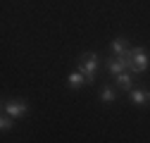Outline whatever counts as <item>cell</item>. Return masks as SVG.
Segmentation results:
<instances>
[{
    "mask_svg": "<svg viewBox=\"0 0 150 143\" xmlns=\"http://www.w3.org/2000/svg\"><path fill=\"white\" fill-rule=\"evenodd\" d=\"M12 127H14V119H12L10 115H5V112H3V117H0V131H3V134H7Z\"/></svg>",
    "mask_w": 150,
    "mask_h": 143,
    "instance_id": "9",
    "label": "cell"
},
{
    "mask_svg": "<svg viewBox=\"0 0 150 143\" xmlns=\"http://www.w3.org/2000/svg\"><path fill=\"white\" fill-rule=\"evenodd\" d=\"M98 64H100V57H98V52H88V55H83L81 57V62H79V72L86 76V81L88 84H96V72H98Z\"/></svg>",
    "mask_w": 150,
    "mask_h": 143,
    "instance_id": "1",
    "label": "cell"
},
{
    "mask_svg": "<svg viewBox=\"0 0 150 143\" xmlns=\"http://www.w3.org/2000/svg\"><path fill=\"white\" fill-rule=\"evenodd\" d=\"M115 86H117V88H122V91H126V93H129L131 88L136 86V79L131 76L129 72H124V74H119V76L115 79Z\"/></svg>",
    "mask_w": 150,
    "mask_h": 143,
    "instance_id": "7",
    "label": "cell"
},
{
    "mask_svg": "<svg viewBox=\"0 0 150 143\" xmlns=\"http://www.w3.org/2000/svg\"><path fill=\"white\" fill-rule=\"evenodd\" d=\"M86 84H88V81H86V76L81 74L79 69H74L71 74L67 76V86H69V88H74V91H79V88H83Z\"/></svg>",
    "mask_w": 150,
    "mask_h": 143,
    "instance_id": "6",
    "label": "cell"
},
{
    "mask_svg": "<svg viewBox=\"0 0 150 143\" xmlns=\"http://www.w3.org/2000/svg\"><path fill=\"white\" fill-rule=\"evenodd\" d=\"M3 112L10 115L12 119H22V117H26V112H29V105H26L24 100H5V103H3Z\"/></svg>",
    "mask_w": 150,
    "mask_h": 143,
    "instance_id": "3",
    "label": "cell"
},
{
    "mask_svg": "<svg viewBox=\"0 0 150 143\" xmlns=\"http://www.w3.org/2000/svg\"><path fill=\"white\" fill-rule=\"evenodd\" d=\"M129 55H131V62H134V74L141 76L143 72L150 67V52L145 48H141V45H131Z\"/></svg>",
    "mask_w": 150,
    "mask_h": 143,
    "instance_id": "2",
    "label": "cell"
},
{
    "mask_svg": "<svg viewBox=\"0 0 150 143\" xmlns=\"http://www.w3.org/2000/svg\"><path fill=\"white\" fill-rule=\"evenodd\" d=\"M129 100L134 103L136 107H143V105L150 103V91H148V88H143V86H134V88L129 91Z\"/></svg>",
    "mask_w": 150,
    "mask_h": 143,
    "instance_id": "4",
    "label": "cell"
},
{
    "mask_svg": "<svg viewBox=\"0 0 150 143\" xmlns=\"http://www.w3.org/2000/svg\"><path fill=\"white\" fill-rule=\"evenodd\" d=\"M100 100H103V103H115V100H117V91H115V86H103V91H100Z\"/></svg>",
    "mask_w": 150,
    "mask_h": 143,
    "instance_id": "8",
    "label": "cell"
},
{
    "mask_svg": "<svg viewBox=\"0 0 150 143\" xmlns=\"http://www.w3.org/2000/svg\"><path fill=\"white\" fill-rule=\"evenodd\" d=\"M129 50H131V45H129V41H126V38H122V36H119V38H115V41L110 43V52H112V55H117V57L126 55Z\"/></svg>",
    "mask_w": 150,
    "mask_h": 143,
    "instance_id": "5",
    "label": "cell"
}]
</instances>
